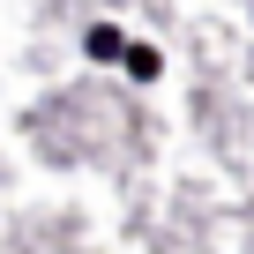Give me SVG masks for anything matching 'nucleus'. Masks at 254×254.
Returning <instances> with one entry per match:
<instances>
[{"label": "nucleus", "mask_w": 254, "mask_h": 254, "mask_svg": "<svg viewBox=\"0 0 254 254\" xmlns=\"http://www.w3.org/2000/svg\"><path fill=\"white\" fill-rule=\"evenodd\" d=\"M90 53H97V60H112V53H120V30H112V23H97V30H90Z\"/></svg>", "instance_id": "obj_1"}]
</instances>
